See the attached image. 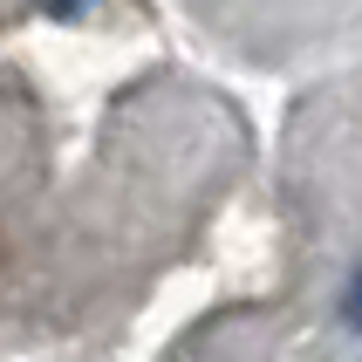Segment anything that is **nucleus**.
Masks as SVG:
<instances>
[{
    "mask_svg": "<svg viewBox=\"0 0 362 362\" xmlns=\"http://www.w3.org/2000/svg\"><path fill=\"white\" fill-rule=\"evenodd\" d=\"M342 322H349V328L362 335V267L349 274V287H342Z\"/></svg>",
    "mask_w": 362,
    "mask_h": 362,
    "instance_id": "f257e3e1",
    "label": "nucleus"
},
{
    "mask_svg": "<svg viewBox=\"0 0 362 362\" xmlns=\"http://www.w3.org/2000/svg\"><path fill=\"white\" fill-rule=\"evenodd\" d=\"M76 7H82V0H55V14H76Z\"/></svg>",
    "mask_w": 362,
    "mask_h": 362,
    "instance_id": "f03ea898",
    "label": "nucleus"
}]
</instances>
